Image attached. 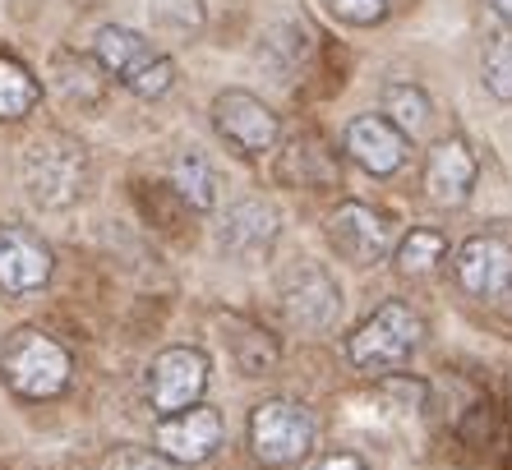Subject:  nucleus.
I'll list each match as a JSON object with an SVG mask.
<instances>
[{"label": "nucleus", "mask_w": 512, "mask_h": 470, "mask_svg": "<svg viewBox=\"0 0 512 470\" xmlns=\"http://www.w3.org/2000/svg\"><path fill=\"white\" fill-rule=\"evenodd\" d=\"M37 97H42V88H37V79L28 74V65L0 56V120L28 116L37 106Z\"/></svg>", "instance_id": "obj_20"}, {"label": "nucleus", "mask_w": 512, "mask_h": 470, "mask_svg": "<svg viewBox=\"0 0 512 470\" xmlns=\"http://www.w3.org/2000/svg\"><path fill=\"white\" fill-rule=\"evenodd\" d=\"M222 415L213 411V406H203V401H194V406H185V411L176 415H162V424H157V452L162 457H171L176 466H199V461H208L222 447Z\"/></svg>", "instance_id": "obj_10"}, {"label": "nucleus", "mask_w": 512, "mask_h": 470, "mask_svg": "<svg viewBox=\"0 0 512 470\" xmlns=\"http://www.w3.org/2000/svg\"><path fill=\"white\" fill-rule=\"evenodd\" d=\"M503 295H508V314H512V282H508V291H503Z\"/></svg>", "instance_id": "obj_28"}, {"label": "nucleus", "mask_w": 512, "mask_h": 470, "mask_svg": "<svg viewBox=\"0 0 512 470\" xmlns=\"http://www.w3.org/2000/svg\"><path fill=\"white\" fill-rule=\"evenodd\" d=\"M88 180H93V157L70 134H42L24 153V189L37 208H74L88 194Z\"/></svg>", "instance_id": "obj_1"}, {"label": "nucleus", "mask_w": 512, "mask_h": 470, "mask_svg": "<svg viewBox=\"0 0 512 470\" xmlns=\"http://www.w3.org/2000/svg\"><path fill=\"white\" fill-rule=\"evenodd\" d=\"M480 79H485L489 97L512 102V28H508V33H494L485 42V56H480Z\"/></svg>", "instance_id": "obj_22"}, {"label": "nucleus", "mask_w": 512, "mask_h": 470, "mask_svg": "<svg viewBox=\"0 0 512 470\" xmlns=\"http://www.w3.org/2000/svg\"><path fill=\"white\" fill-rule=\"evenodd\" d=\"M153 19L157 28H167V33L190 42L203 28V0H153Z\"/></svg>", "instance_id": "obj_23"}, {"label": "nucleus", "mask_w": 512, "mask_h": 470, "mask_svg": "<svg viewBox=\"0 0 512 470\" xmlns=\"http://www.w3.org/2000/svg\"><path fill=\"white\" fill-rule=\"evenodd\" d=\"M171 189H176L194 212H208L217 203V171L208 166L203 153H180L176 162H171Z\"/></svg>", "instance_id": "obj_18"}, {"label": "nucleus", "mask_w": 512, "mask_h": 470, "mask_svg": "<svg viewBox=\"0 0 512 470\" xmlns=\"http://www.w3.org/2000/svg\"><path fill=\"white\" fill-rule=\"evenodd\" d=\"M443 254H448V240H443V231H429V226H416V231L402 235V245H397L393 263L402 277H429V272L443 263Z\"/></svg>", "instance_id": "obj_19"}, {"label": "nucleus", "mask_w": 512, "mask_h": 470, "mask_svg": "<svg viewBox=\"0 0 512 470\" xmlns=\"http://www.w3.org/2000/svg\"><path fill=\"white\" fill-rule=\"evenodd\" d=\"M203 388H208V355L199 346H171L148 369V401L157 415H176L203 401Z\"/></svg>", "instance_id": "obj_7"}, {"label": "nucleus", "mask_w": 512, "mask_h": 470, "mask_svg": "<svg viewBox=\"0 0 512 470\" xmlns=\"http://www.w3.org/2000/svg\"><path fill=\"white\" fill-rule=\"evenodd\" d=\"M342 143L351 162L365 166L370 176H397L406 166V153H411V139L388 116H356L346 125Z\"/></svg>", "instance_id": "obj_13"}, {"label": "nucleus", "mask_w": 512, "mask_h": 470, "mask_svg": "<svg viewBox=\"0 0 512 470\" xmlns=\"http://www.w3.org/2000/svg\"><path fill=\"white\" fill-rule=\"evenodd\" d=\"M51 282V249L28 226H0V291L28 295Z\"/></svg>", "instance_id": "obj_14"}, {"label": "nucleus", "mask_w": 512, "mask_h": 470, "mask_svg": "<svg viewBox=\"0 0 512 470\" xmlns=\"http://www.w3.org/2000/svg\"><path fill=\"white\" fill-rule=\"evenodd\" d=\"M282 231V212L268 199H236L222 217H217V245L227 254H250V249H268Z\"/></svg>", "instance_id": "obj_15"}, {"label": "nucleus", "mask_w": 512, "mask_h": 470, "mask_svg": "<svg viewBox=\"0 0 512 470\" xmlns=\"http://www.w3.org/2000/svg\"><path fill=\"white\" fill-rule=\"evenodd\" d=\"M489 10H494L499 19H508V24H512V0H489Z\"/></svg>", "instance_id": "obj_27"}, {"label": "nucleus", "mask_w": 512, "mask_h": 470, "mask_svg": "<svg viewBox=\"0 0 512 470\" xmlns=\"http://www.w3.org/2000/svg\"><path fill=\"white\" fill-rule=\"evenodd\" d=\"M319 443V415L296 397H268L250 411V452L273 470L305 461Z\"/></svg>", "instance_id": "obj_3"}, {"label": "nucleus", "mask_w": 512, "mask_h": 470, "mask_svg": "<svg viewBox=\"0 0 512 470\" xmlns=\"http://www.w3.org/2000/svg\"><path fill=\"white\" fill-rule=\"evenodd\" d=\"M310 470H365V461L351 457V452H333V457H319Z\"/></svg>", "instance_id": "obj_26"}, {"label": "nucleus", "mask_w": 512, "mask_h": 470, "mask_svg": "<svg viewBox=\"0 0 512 470\" xmlns=\"http://www.w3.org/2000/svg\"><path fill=\"white\" fill-rule=\"evenodd\" d=\"M282 314L296 332H328L342 318V291L323 268H291L282 277Z\"/></svg>", "instance_id": "obj_9"}, {"label": "nucleus", "mask_w": 512, "mask_h": 470, "mask_svg": "<svg viewBox=\"0 0 512 470\" xmlns=\"http://www.w3.org/2000/svg\"><path fill=\"white\" fill-rule=\"evenodd\" d=\"M383 111H388V120H393L406 139H420L429 130V120H434V102H429V93L416 88V83H388L383 88Z\"/></svg>", "instance_id": "obj_17"}, {"label": "nucleus", "mask_w": 512, "mask_h": 470, "mask_svg": "<svg viewBox=\"0 0 512 470\" xmlns=\"http://www.w3.org/2000/svg\"><path fill=\"white\" fill-rule=\"evenodd\" d=\"M93 56L97 65L107 74H116L125 88H130L134 97H162L176 83V65H171V56H162V51L148 42V37H139L134 28H120V24H102L93 33Z\"/></svg>", "instance_id": "obj_5"}, {"label": "nucleus", "mask_w": 512, "mask_h": 470, "mask_svg": "<svg viewBox=\"0 0 512 470\" xmlns=\"http://www.w3.org/2000/svg\"><path fill=\"white\" fill-rule=\"evenodd\" d=\"M213 130L245 157L268 153L282 143V120L268 111L263 97L245 93V88H227L213 97Z\"/></svg>", "instance_id": "obj_6"}, {"label": "nucleus", "mask_w": 512, "mask_h": 470, "mask_svg": "<svg viewBox=\"0 0 512 470\" xmlns=\"http://www.w3.org/2000/svg\"><path fill=\"white\" fill-rule=\"evenodd\" d=\"M476 176H480V162H476V148L466 139H443L429 148V162H425V199L434 208L453 212L466 208L471 194H476Z\"/></svg>", "instance_id": "obj_11"}, {"label": "nucleus", "mask_w": 512, "mask_h": 470, "mask_svg": "<svg viewBox=\"0 0 512 470\" xmlns=\"http://www.w3.org/2000/svg\"><path fill=\"white\" fill-rule=\"evenodd\" d=\"M457 286L476 300H499L512 282V245L499 235H471L462 249H457Z\"/></svg>", "instance_id": "obj_12"}, {"label": "nucleus", "mask_w": 512, "mask_h": 470, "mask_svg": "<svg viewBox=\"0 0 512 470\" xmlns=\"http://www.w3.org/2000/svg\"><path fill=\"white\" fill-rule=\"evenodd\" d=\"M116 470H176V461L162 452H120Z\"/></svg>", "instance_id": "obj_25"}, {"label": "nucleus", "mask_w": 512, "mask_h": 470, "mask_svg": "<svg viewBox=\"0 0 512 470\" xmlns=\"http://www.w3.org/2000/svg\"><path fill=\"white\" fill-rule=\"evenodd\" d=\"M231 355H236L240 374H250V378L273 374L277 360H282V351H277V341L268 337L263 328H240V332H231Z\"/></svg>", "instance_id": "obj_21"}, {"label": "nucleus", "mask_w": 512, "mask_h": 470, "mask_svg": "<svg viewBox=\"0 0 512 470\" xmlns=\"http://www.w3.org/2000/svg\"><path fill=\"white\" fill-rule=\"evenodd\" d=\"M51 70H56V88L70 102L79 106H97L102 102V93H107V79H102V65H97V56H74V51H60L56 60H51Z\"/></svg>", "instance_id": "obj_16"}, {"label": "nucleus", "mask_w": 512, "mask_h": 470, "mask_svg": "<svg viewBox=\"0 0 512 470\" xmlns=\"http://www.w3.org/2000/svg\"><path fill=\"white\" fill-rule=\"evenodd\" d=\"M323 10L333 14V19H342V24H351V28H370L393 10V0H323Z\"/></svg>", "instance_id": "obj_24"}, {"label": "nucleus", "mask_w": 512, "mask_h": 470, "mask_svg": "<svg viewBox=\"0 0 512 470\" xmlns=\"http://www.w3.org/2000/svg\"><path fill=\"white\" fill-rule=\"evenodd\" d=\"M0 378L19 401H51L70 388L74 355L42 328H14L0 346Z\"/></svg>", "instance_id": "obj_2"}, {"label": "nucleus", "mask_w": 512, "mask_h": 470, "mask_svg": "<svg viewBox=\"0 0 512 470\" xmlns=\"http://www.w3.org/2000/svg\"><path fill=\"white\" fill-rule=\"evenodd\" d=\"M420 337H425V318L406 305V300H388V305H379L346 337V355H351L356 369L388 374V369L406 365V360L416 355Z\"/></svg>", "instance_id": "obj_4"}, {"label": "nucleus", "mask_w": 512, "mask_h": 470, "mask_svg": "<svg viewBox=\"0 0 512 470\" xmlns=\"http://www.w3.org/2000/svg\"><path fill=\"white\" fill-rule=\"evenodd\" d=\"M328 245H333L346 263L370 268V263L393 254V217L370 208V203H342V208L328 217Z\"/></svg>", "instance_id": "obj_8"}]
</instances>
